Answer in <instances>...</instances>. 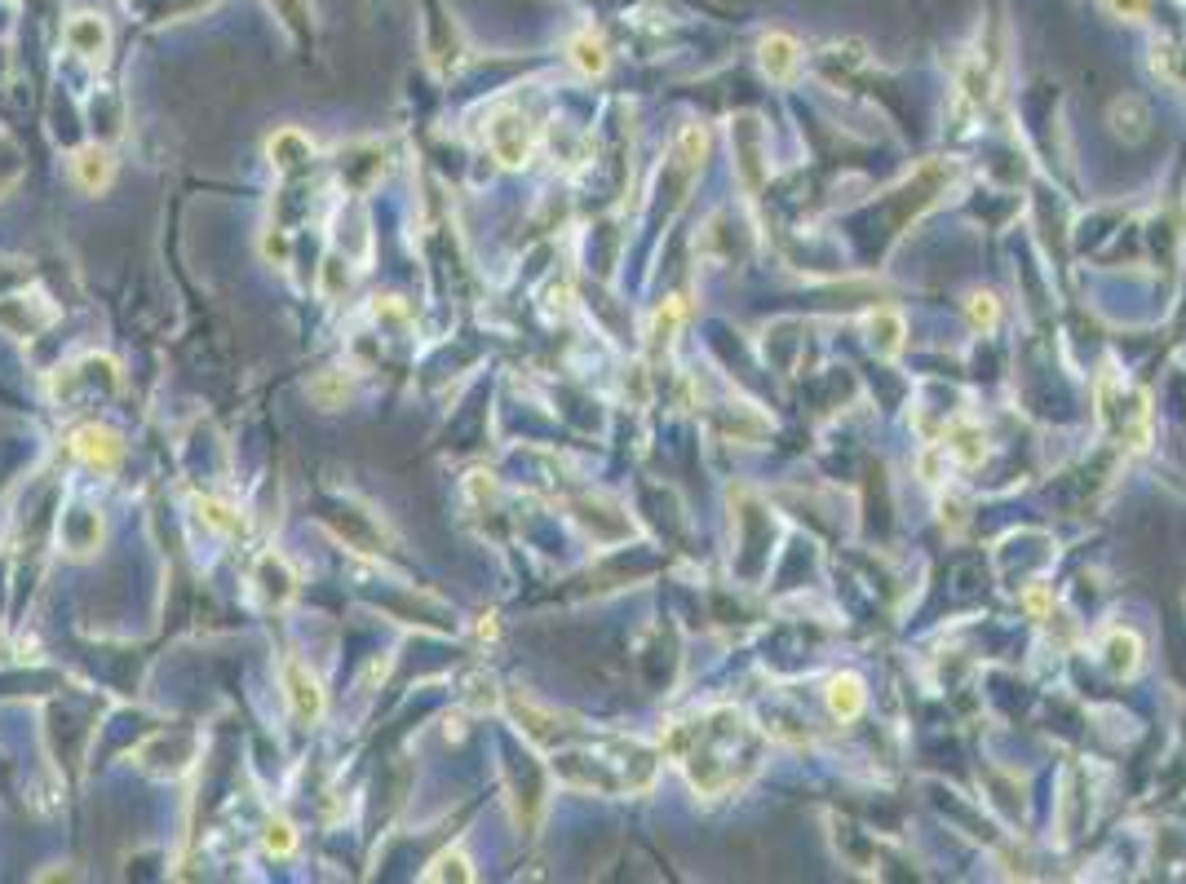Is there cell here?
Segmentation results:
<instances>
[{"mask_svg": "<svg viewBox=\"0 0 1186 884\" xmlns=\"http://www.w3.org/2000/svg\"><path fill=\"white\" fill-rule=\"evenodd\" d=\"M505 708H509L518 734L545 757V770L571 792L642 796L660 779V765H665L660 743L593 730V725H584L567 712H554L527 695H509Z\"/></svg>", "mask_w": 1186, "mask_h": 884, "instance_id": "6da1fadb", "label": "cell"}, {"mask_svg": "<svg viewBox=\"0 0 1186 884\" xmlns=\"http://www.w3.org/2000/svg\"><path fill=\"white\" fill-rule=\"evenodd\" d=\"M660 752L682 770L695 796L721 800L757 779L766 761V734L753 725L744 708L717 704L669 721L660 734Z\"/></svg>", "mask_w": 1186, "mask_h": 884, "instance_id": "7a4b0ae2", "label": "cell"}, {"mask_svg": "<svg viewBox=\"0 0 1186 884\" xmlns=\"http://www.w3.org/2000/svg\"><path fill=\"white\" fill-rule=\"evenodd\" d=\"M487 151L505 164V169H522L536 155V128L518 107H501L487 120Z\"/></svg>", "mask_w": 1186, "mask_h": 884, "instance_id": "3957f363", "label": "cell"}, {"mask_svg": "<svg viewBox=\"0 0 1186 884\" xmlns=\"http://www.w3.org/2000/svg\"><path fill=\"white\" fill-rule=\"evenodd\" d=\"M280 686H284V699H288V708H293L297 721L314 725V721L323 717V686H319V676H314L301 659L288 655V659L280 663Z\"/></svg>", "mask_w": 1186, "mask_h": 884, "instance_id": "277c9868", "label": "cell"}, {"mask_svg": "<svg viewBox=\"0 0 1186 884\" xmlns=\"http://www.w3.org/2000/svg\"><path fill=\"white\" fill-rule=\"evenodd\" d=\"M72 451H76L89 469H98V473H115L120 460H124V443H120V434L107 429V425H81V429H72Z\"/></svg>", "mask_w": 1186, "mask_h": 884, "instance_id": "5b68a950", "label": "cell"}, {"mask_svg": "<svg viewBox=\"0 0 1186 884\" xmlns=\"http://www.w3.org/2000/svg\"><path fill=\"white\" fill-rule=\"evenodd\" d=\"M824 704H828V717L832 721H860L864 704H868V686H864V676L860 672H837L828 676V686H824Z\"/></svg>", "mask_w": 1186, "mask_h": 884, "instance_id": "8992f818", "label": "cell"}, {"mask_svg": "<svg viewBox=\"0 0 1186 884\" xmlns=\"http://www.w3.org/2000/svg\"><path fill=\"white\" fill-rule=\"evenodd\" d=\"M757 62H762V72H766L775 85H788V80L798 76L802 45L788 36V32H770V36H762V45H757Z\"/></svg>", "mask_w": 1186, "mask_h": 884, "instance_id": "52a82bcc", "label": "cell"}, {"mask_svg": "<svg viewBox=\"0 0 1186 884\" xmlns=\"http://www.w3.org/2000/svg\"><path fill=\"white\" fill-rule=\"evenodd\" d=\"M72 177H76V186H81V190L102 195V190L115 182V155H111L107 147L89 142V147H81V151L72 155Z\"/></svg>", "mask_w": 1186, "mask_h": 884, "instance_id": "ba28073f", "label": "cell"}, {"mask_svg": "<svg viewBox=\"0 0 1186 884\" xmlns=\"http://www.w3.org/2000/svg\"><path fill=\"white\" fill-rule=\"evenodd\" d=\"M67 45H72V53H81V58H89V62H107L111 32H107V23H102L98 14H76V18L67 23Z\"/></svg>", "mask_w": 1186, "mask_h": 884, "instance_id": "9c48e42d", "label": "cell"}, {"mask_svg": "<svg viewBox=\"0 0 1186 884\" xmlns=\"http://www.w3.org/2000/svg\"><path fill=\"white\" fill-rule=\"evenodd\" d=\"M1107 663L1115 676H1134L1142 668V637L1134 628H1107Z\"/></svg>", "mask_w": 1186, "mask_h": 884, "instance_id": "30bf717a", "label": "cell"}, {"mask_svg": "<svg viewBox=\"0 0 1186 884\" xmlns=\"http://www.w3.org/2000/svg\"><path fill=\"white\" fill-rule=\"evenodd\" d=\"M257 584H261V593H267V601H275V606L293 601V593H297V575L288 571V562L280 553H267L257 562Z\"/></svg>", "mask_w": 1186, "mask_h": 884, "instance_id": "8fae6325", "label": "cell"}, {"mask_svg": "<svg viewBox=\"0 0 1186 884\" xmlns=\"http://www.w3.org/2000/svg\"><path fill=\"white\" fill-rule=\"evenodd\" d=\"M567 53H571V66L580 76H603L607 72V45H603V36H593V32H584V36H576L571 45H567Z\"/></svg>", "mask_w": 1186, "mask_h": 884, "instance_id": "7c38bea8", "label": "cell"}, {"mask_svg": "<svg viewBox=\"0 0 1186 884\" xmlns=\"http://www.w3.org/2000/svg\"><path fill=\"white\" fill-rule=\"evenodd\" d=\"M425 884H438V880H460V884H470L474 880V862L466 849H443L425 871H421Z\"/></svg>", "mask_w": 1186, "mask_h": 884, "instance_id": "4fadbf2b", "label": "cell"}, {"mask_svg": "<svg viewBox=\"0 0 1186 884\" xmlns=\"http://www.w3.org/2000/svg\"><path fill=\"white\" fill-rule=\"evenodd\" d=\"M943 451H948L952 460H961V464H983V456H987L983 434H978L974 425H952L948 438H943Z\"/></svg>", "mask_w": 1186, "mask_h": 884, "instance_id": "5bb4252c", "label": "cell"}, {"mask_svg": "<svg viewBox=\"0 0 1186 884\" xmlns=\"http://www.w3.org/2000/svg\"><path fill=\"white\" fill-rule=\"evenodd\" d=\"M868 327H873V346H877L881 354H899V350H903V319H899L894 310H877V314L868 319Z\"/></svg>", "mask_w": 1186, "mask_h": 884, "instance_id": "9a60e30c", "label": "cell"}, {"mask_svg": "<svg viewBox=\"0 0 1186 884\" xmlns=\"http://www.w3.org/2000/svg\"><path fill=\"white\" fill-rule=\"evenodd\" d=\"M271 160H275V169H293V164H301V160H310V142L301 138L297 128H284L280 138L271 142Z\"/></svg>", "mask_w": 1186, "mask_h": 884, "instance_id": "2e32d148", "label": "cell"}, {"mask_svg": "<svg viewBox=\"0 0 1186 884\" xmlns=\"http://www.w3.org/2000/svg\"><path fill=\"white\" fill-rule=\"evenodd\" d=\"M674 155H678L687 169H700V160L708 155V133H704L700 124H687V128L678 133V142H674Z\"/></svg>", "mask_w": 1186, "mask_h": 884, "instance_id": "e0dca14e", "label": "cell"}, {"mask_svg": "<svg viewBox=\"0 0 1186 884\" xmlns=\"http://www.w3.org/2000/svg\"><path fill=\"white\" fill-rule=\"evenodd\" d=\"M261 845H267L271 858H293L297 854V827L288 819H271L267 832H261Z\"/></svg>", "mask_w": 1186, "mask_h": 884, "instance_id": "ac0fdd59", "label": "cell"}, {"mask_svg": "<svg viewBox=\"0 0 1186 884\" xmlns=\"http://www.w3.org/2000/svg\"><path fill=\"white\" fill-rule=\"evenodd\" d=\"M682 319H687V301H682V297H669V301L660 306V314H655V327H651L655 346H669L674 332L682 327Z\"/></svg>", "mask_w": 1186, "mask_h": 884, "instance_id": "d6986e66", "label": "cell"}, {"mask_svg": "<svg viewBox=\"0 0 1186 884\" xmlns=\"http://www.w3.org/2000/svg\"><path fill=\"white\" fill-rule=\"evenodd\" d=\"M965 314H969V323H974V327L992 332V327H997V319H1001V306H997V297H992V292H974V297L965 301Z\"/></svg>", "mask_w": 1186, "mask_h": 884, "instance_id": "ffe728a7", "label": "cell"}, {"mask_svg": "<svg viewBox=\"0 0 1186 884\" xmlns=\"http://www.w3.org/2000/svg\"><path fill=\"white\" fill-rule=\"evenodd\" d=\"M195 509H200V518L209 522V526H218V531H239V513L235 509H226L222 500H195Z\"/></svg>", "mask_w": 1186, "mask_h": 884, "instance_id": "44dd1931", "label": "cell"}, {"mask_svg": "<svg viewBox=\"0 0 1186 884\" xmlns=\"http://www.w3.org/2000/svg\"><path fill=\"white\" fill-rule=\"evenodd\" d=\"M1023 610L1031 620H1045L1049 610H1053V597H1049V588H1040V584H1031L1027 593H1023Z\"/></svg>", "mask_w": 1186, "mask_h": 884, "instance_id": "7402d4cb", "label": "cell"}, {"mask_svg": "<svg viewBox=\"0 0 1186 884\" xmlns=\"http://www.w3.org/2000/svg\"><path fill=\"white\" fill-rule=\"evenodd\" d=\"M1102 10H1111L1115 18L1142 23V18H1147V0H1102Z\"/></svg>", "mask_w": 1186, "mask_h": 884, "instance_id": "603a6c76", "label": "cell"}]
</instances>
